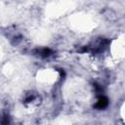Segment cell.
Masks as SVG:
<instances>
[{"label": "cell", "instance_id": "obj_1", "mask_svg": "<svg viewBox=\"0 0 125 125\" xmlns=\"http://www.w3.org/2000/svg\"><path fill=\"white\" fill-rule=\"evenodd\" d=\"M106 105H107V101H106V99L104 98V97H102V98L98 101V103H97V104H96V106L99 107V108H104V107H105Z\"/></svg>", "mask_w": 125, "mask_h": 125}]
</instances>
